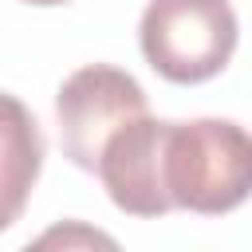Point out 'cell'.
<instances>
[{"label":"cell","instance_id":"cell-1","mask_svg":"<svg viewBox=\"0 0 252 252\" xmlns=\"http://www.w3.org/2000/svg\"><path fill=\"white\" fill-rule=\"evenodd\" d=\"M252 142L232 118L169 122L161 142V189L169 209L228 213L248 197Z\"/></svg>","mask_w":252,"mask_h":252},{"label":"cell","instance_id":"cell-2","mask_svg":"<svg viewBox=\"0 0 252 252\" xmlns=\"http://www.w3.org/2000/svg\"><path fill=\"white\" fill-rule=\"evenodd\" d=\"M236 12L228 0H150L138 20L146 63L169 83H205L236 51Z\"/></svg>","mask_w":252,"mask_h":252},{"label":"cell","instance_id":"cell-3","mask_svg":"<svg viewBox=\"0 0 252 252\" xmlns=\"http://www.w3.org/2000/svg\"><path fill=\"white\" fill-rule=\"evenodd\" d=\"M150 114L146 110V91L142 83L110 63H87L71 71L59 91H55V118H59V142L63 154L79 165L91 169L98 165L102 146L134 118Z\"/></svg>","mask_w":252,"mask_h":252},{"label":"cell","instance_id":"cell-4","mask_svg":"<svg viewBox=\"0 0 252 252\" xmlns=\"http://www.w3.org/2000/svg\"><path fill=\"white\" fill-rule=\"evenodd\" d=\"M165 118H134L126 122L98 154L94 173L102 177L110 201L134 217H161L169 213V197L161 189V142Z\"/></svg>","mask_w":252,"mask_h":252},{"label":"cell","instance_id":"cell-5","mask_svg":"<svg viewBox=\"0 0 252 252\" xmlns=\"http://www.w3.org/2000/svg\"><path fill=\"white\" fill-rule=\"evenodd\" d=\"M39 169H43L39 122L16 94L0 91V232L24 213Z\"/></svg>","mask_w":252,"mask_h":252},{"label":"cell","instance_id":"cell-6","mask_svg":"<svg viewBox=\"0 0 252 252\" xmlns=\"http://www.w3.org/2000/svg\"><path fill=\"white\" fill-rule=\"evenodd\" d=\"M24 252H122V244L106 228H98V224H87V220H55L35 240H28Z\"/></svg>","mask_w":252,"mask_h":252},{"label":"cell","instance_id":"cell-7","mask_svg":"<svg viewBox=\"0 0 252 252\" xmlns=\"http://www.w3.org/2000/svg\"><path fill=\"white\" fill-rule=\"evenodd\" d=\"M24 4H39V8H51V4H67V0H24Z\"/></svg>","mask_w":252,"mask_h":252}]
</instances>
